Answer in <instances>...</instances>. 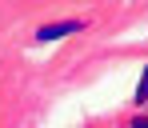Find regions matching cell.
<instances>
[{
    "label": "cell",
    "instance_id": "obj_3",
    "mask_svg": "<svg viewBox=\"0 0 148 128\" xmlns=\"http://www.w3.org/2000/svg\"><path fill=\"white\" fill-rule=\"evenodd\" d=\"M132 128H148V116H140V120H132Z\"/></svg>",
    "mask_w": 148,
    "mask_h": 128
},
{
    "label": "cell",
    "instance_id": "obj_2",
    "mask_svg": "<svg viewBox=\"0 0 148 128\" xmlns=\"http://www.w3.org/2000/svg\"><path fill=\"white\" fill-rule=\"evenodd\" d=\"M136 100L140 104L148 100V68H144V76H140V84H136Z\"/></svg>",
    "mask_w": 148,
    "mask_h": 128
},
{
    "label": "cell",
    "instance_id": "obj_1",
    "mask_svg": "<svg viewBox=\"0 0 148 128\" xmlns=\"http://www.w3.org/2000/svg\"><path fill=\"white\" fill-rule=\"evenodd\" d=\"M84 28V20H60V24H44L36 36L40 40H60V36H68V32H80Z\"/></svg>",
    "mask_w": 148,
    "mask_h": 128
}]
</instances>
